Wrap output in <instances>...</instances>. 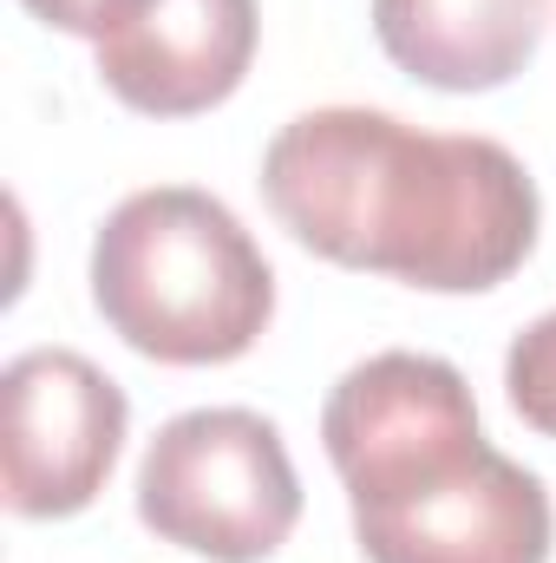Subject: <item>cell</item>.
Wrapping results in <instances>:
<instances>
[{"label":"cell","instance_id":"1","mask_svg":"<svg viewBox=\"0 0 556 563\" xmlns=\"http://www.w3.org/2000/svg\"><path fill=\"white\" fill-rule=\"evenodd\" d=\"M281 230L341 263L432 295H478L537 243V184L498 139L419 132L374 106L301 112L263 151Z\"/></svg>","mask_w":556,"mask_h":563},{"label":"cell","instance_id":"2","mask_svg":"<svg viewBox=\"0 0 556 563\" xmlns=\"http://www.w3.org/2000/svg\"><path fill=\"white\" fill-rule=\"evenodd\" d=\"M321 439L367 563H551V492L485 445L478 400L452 361L387 347L347 367Z\"/></svg>","mask_w":556,"mask_h":563},{"label":"cell","instance_id":"5","mask_svg":"<svg viewBox=\"0 0 556 563\" xmlns=\"http://www.w3.org/2000/svg\"><path fill=\"white\" fill-rule=\"evenodd\" d=\"M125 394L73 347H26L0 374V492L20 518L86 511L125 445Z\"/></svg>","mask_w":556,"mask_h":563},{"label":"cell","instance_id":"6","mask_svg":"<svg viewBox=\"0 0 556 563\" xmlns=\"http://www.w3.org/2000/svg\"><path fill=\"white\" fill-rule=\"evenodd\" d=\"M256 59V0H144L99 40V79L151 119L223 106Z\"/></svg>","mask_w":556,"mask_h":563},{"label":"cell","instance_id":"3","mask_svg":"<svg viewBox=\"0 0 556 563\" xmlns=\"http://www.w3.org/2000/svg\"><path fill=\"white\" fill-rule=\"evenodd\" d=\"M92 301L125 347L164 367H216L263 341L276 276L223 197L157 184L99 223Z\"/></svg>","mask_w":556,"mask_h":563},{"label":"cell","instance_id":"7","mask_svg":"<svg viewBox=\"0 0 556 563\" xmlns=\"http://www.w3.org/2000/svg\"><path fill=\"white\" fill-rule=\"evenodd\" d=\"M551 0H374V33L400 73L438 92H491L537 53Z\"/></svg>","mask_w":556,"mask_h":563},{"label":"cell","instance_id":"9","mask_svg":"<svg viewBox=\"0 0 556 563\" xmlns=\"http://www.w3.org/2000/svg\"><path fill=\"white\" fill-rule=\"evenodd\" d=\"M26 13H40L46 26L59 33H86V40H105L119 20H132L144 0H20Z\"/></svg>","mask_w":556,"mask_h":563},{"label":"cell","instance_id":"4","mask_svg":"<svg viewBox=\"0 0 556 563\" xmlns=\"http://www.w3.org/2000/svg\"><path fill=\"white\" fill-rule=\"evenodd\" d=\"M138 518L164 544L210 563H263L301 518V478L263 413L197 407L144 445Z\"/></svg>","mask_w":556,"mask_h":563},{"label":"cell","instance_id":"8","mask_svg":"<svg viewBox=\"0 0 556 563\" xmlns=\"http://www.w3.org/2000/svg\"><path fill=\"white\" fill-rule=\"evenodd\" d=\"M504 387H511L518 420L556 439V308L537 314V321L511 341V354H504Z\"/></svg>","mask_w":556,"mask_h":563}]
</instances>
